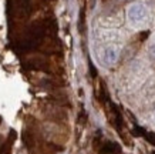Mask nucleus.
Returning <instances> with one entry per match:
<instances>
[{
	"label": "nucleus",
	"instance_id": "nucleus-1",
	"mask_svg": "<svg viewBox=\"0 0 155 154\" xmlns=\"http://www.w3.org/2000/svg\"><path fill=\"white\" fill-rule=\"evenodd\" d=\"M46 34H47V26H46V23H43V22L33 23L27 29V32L24 33L23 39L20 40V44H19L20 49L26 51L37 49L43 43Z\"/></svg>",
	"mask_w": 155,
	"mask_h": 154
},
{
	"label": "nucleus",
	"instance_id": "nucleus-2",
	"mask_svg": "<svg viewBox=\"0 0 155 154\" xmlns=\"http://www.w3.org/2000/svg\"><path fill=\"white\" fill-rule=\"evenodd\" d=\"M128 17L132 23H138L145 17V9L141 5H132L128 9Z\"/></svg>",
	"mask_w": 155,
	"mask_h": 154
},
{
	"label": "nucleus",
	"instance_id": "nucleus-3",
	"mask_svg": "<svg viewBox=\"0 0 155 154\" xmlns=\"http://www.w3.org/2000/svg\"><path fill=\"white\" fill-rule=\"evenodd\" d=\"M121 153V147L117 143L113 141H107L100 147V154H120Z\"/></svg>",
	"mask_w": 155,
	"mask_h": 154
},
{
	"label": "nucleus",
	"instance_id": "nucleus-4",
	"mask_svg": "<svg viewBox=\"0 0 155 154\" xmlns=\"http://www.w3.org/2000/svg\"><path fill=\"white\" fill-rule=\"evenodd\" d=\"M144 137H145L147 140L150 141L151 144H154V145H155V134H154V133H148V131H147L145 134H144Z\"/></svg>",
	"mask_w": 155,
	"mask_h": 154
},
{
	"label": "nucleus",
	"instance_id": "nucleus-5",
	"mask_svg": "<svg viewBox=\"0 0 155 154\" xmlns=\"http://www.w3.org/2000/svg\"><path fill=\"white\" fill-rule=\"evenodd\" d=\"M151 56L155 59V43L152 44V46H151Z\"/></svg>",
	"mask_w": 155,
	"mask_h": 154
}]
</instances>
